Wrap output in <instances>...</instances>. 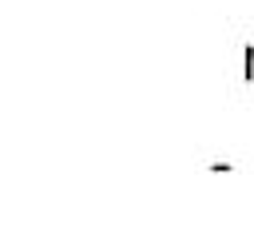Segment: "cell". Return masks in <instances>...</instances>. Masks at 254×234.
<instances>
[{
	"label": "cell",
	"instance_id": "1",
	"mask_svg": "<svg viewBox=\"0 0 254 234\" xmlns=\"http://www.w3.org/2000/svg\"><path fill=\"white\" fill-rule=\"evenodd\" d=\"M242 75H246V79H254V44L246 48V67H242Z\"/></svg>",
	"mask_w": 254,
	"mask_h": 234
}]
</instances>
